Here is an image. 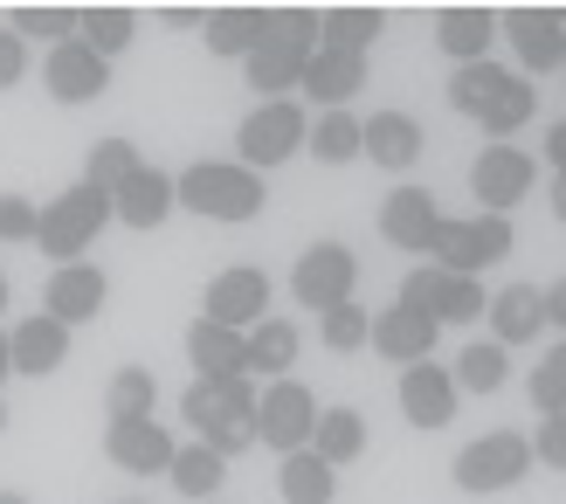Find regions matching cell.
I'll list each match as a JSON object with an SVG mask.
<instances>
[{
    "label": "cell",
    "mask_w": 566,
    "mask_h": 504,
    "mask_svg": "<svg viewBox=\"0 0 566 504\" xmlns=\"http://www.w3.org/2000/svg\"><path fill=\"white\" fill-rule=\"evenodd\" d=\"M449 111H463V118H476L491 132V146H512V132L532 125V111H539V91L518 76V70H504V63H463L457 76H449Z\"/></svg>",
    "instance_id": "6da1fadb"
},
{
    "label": "cell",
    "mask_w": 566,
    "mask_h": 504,
    "mask_svg": "<svg viewBox=\"0 0 566 504\" xmlns=\"http://www.w3.org/2000/svg\"><path fill=\"white\" fill-rule=\"evenodd\" d=\"M311 49H318V8H263V35H256V49L242 55L249 91H263V104L291 97Z\"/></svg>",
    "instance_id": "7a4b0ae2"
},
{
    "label": "cell",
    "mask_w": 566,
    "mask_h": 504,
    "mask_svg": "<svg viewBox=\"0 0 566 504\" xmlns=\"http://www.w3.org/2000/svg\"><path fill=\"white\" fill-rule=\"evenodd\" d=\"M256 395H263V387L249 380V374L221 380V387L214 380H193L187 395H180V414L193 422V435H201L221 463H235L249 442H256Z\"/></svg>",
    "instance_id": "3957f363"
},
{
    "label": "cell",
    "mask_w": 566,
    "mask_h": 504,
    "mask_svg": "<svg viewBox=\"0 0 566 504\" xmlns=\"http://www.w3.org/2000/svg\"><path fill=\"white\" fill-rule=\"evenodd\" d=\"M174 201L193 208V214H208V221H256L263 201H270V187H263V174H249V166H235V159H201V166H187V174L174 180Z\"/></svg>",
    "instance_id": "277c9868"
},
{
    "label": "cell",
    "mask_w": 566,
    "mask_h": 504,
    "mask_svg": "<svg viewBox=\"0 0 566 504\" xmlns=\"http://www.w3.org/2000/svg\"><path fill=\"white\" fill-rule=\"evenodd\" d=\"M104 214H111V201H104L97 187L76 180L70 193H55V201L35 214V242L55 256V270H63V263H83V249L104 235Z\"/></svg>",
    "instance_id": "5b68a950"
},
{
    "label": "cell",
    "mask_w": 566,
    "mask_h": 504,
    "mask_svg": "<svg viewBox=\"0 0 566 504\" xmlns=\"http://www.w3.org/2000/svg\"><path fill=\"white\" fill-rule=\"evenodd\" d=\"M436 270L449 276H476L491 270L497 256H512V214H470V221H436V242H429Z\"/></svg>",
    "instance_id": "8992f818"
},
{
    "label": "cell",
    "mask_w": 566,
    "mask_h": 504,
    "mask_svg": "<svg viewBox=\"0 0 566 504\" xmlns=\"http://www.w3.org/2000/svg\"><path fill=\"white\" fill-rule=\"evenodd\" d=\"M304 132H311L304 104H297V97H270V104H256V111L235 125V166H249V174L283 166V159L304 146Z\"/></svg>",
    "instance_id": "52a82bcc"
},
{
    "label": "cell",
    "mask_w": 566,
    "mask_h": 504,
    "mask_svg": "<svg viewBox=\"0 0 566 504\" xmlns=\"http://www.w3.org/2000/svg\"><path fill=\"white\" fill-rule=\"evenodd\" d=\"M311 429H318V395L304 380H270L256 395V442H270L276 463L311 450Z\"/></svg>",
    "instance_id": "ba28073f"
},
{
    "label": "cell",
    "mask_w": 566,
    "mask_h": 504,
    "mask_svg": "<svg viewBox=\"0 0 566 504\" xmlns=\"http://www.w3.org/2000/svg\"><path fill=\"white\" fill-rule=\"evenodd\" d=\"M449 470H457V484H463L470 497L512 491L525 470H532V435H518V429H491V435H476Z\"/></svg>",
    "instance_id": "9c48e42d"
},
{
    "label": "cell",
    "mask_w": 566,
    "mask_h": 504,
    "mask_svg": "<svg viewBox=\"0 0 566 504\" xmlns=\"http://www.w3.org/2000/svg\"><path fill=\"white\" fill-rule=\"evenodd\" d=\"M394 304H415V312H429L436 325H470V318H484L491 297H484V284H476V276H449V270H436V263H415Z\"/></svg>",
    "instance_id": "30bf717a"
},
{
    "label": "cell",
    "mask_w": 566,
    "mask_h": 504,
    "mask_svg": "<svg viewBox=\"0 0 566 504\" xmlns=\"http://www.w3.org/2000/svg\"><path fill=\"white\" fill-rule=\"evenodd\" d=\"M353 284H359V256L346 242H311L297 270H291V297L311 304V312H332V304H353Z\"/></svg>",
    "instance_id": "8fae6325"
},
{
    "label": "cell",
    "mask_w": 566,
    "mask_h": 504,
    "mask_svg": "<svg viewBox=\"0 0 566 504\" xmlns=\"http://www.w3.org/2000/svg\"><path fill=\"white\" fill-rule=\"evenodd\" d=\"M532 180H539V159H532L525 146H484L476 166H470V193H476L484 214H512L532 193Z\"/></svg>",
    "instance_id": "7c38bea8"
},
{
    "label": "cell",
    "mask_w": 566,
    "mask_h": 504,
    "mask_svg": "<svg viewBox=\"0 0 566 504\" xmlns=\"http://www.w3.org/2000/svg\"><path fill=\"white\" fill-rule=\"evenodd\" d=\"M497 28L512 35V49H518V76H525V83L566 70V21H559V8H518V14H504Z\"/></svg>",
    "instance_id": "4fadbf2b"
},
{
    "label": "cell",
    "mask_w": 566,
    "mask_h": 504,
    "mask_svg": "<svg viewBox=\"0 0 566 504\" xmlns=\"http://www.w3.org/2000/svg\"><path fill=\"white\" fill-rule=\"evenodd\" d=\"M208 325H229V332H249V325H263L270 318V276L256 263H235V270H221L214 284H208Z\"/></svg>",
    "instance_id": "5bb4252c"
},
{
    "label": "cell",
    "mask_w": 566,
    "mask_h": 504,
    "mask_svg": "<svg viewBox=\"0 0 566 504\" xmlns=\"http://www.w3.org/2000/svg\"><path fill=\"white\" fill-rule=\"evenodd\" d=\"M174 450L180 442L166 435L159 414H138V422H111L104 429V456L125 470V477H159V470H174Z\"/></svg>",
    "instance_id": "9a60e30c"
},
{
    "label": "cell",
    "mask_w": 566,
    "mask_h": 504,
    "mask_svg": "<svg viewBox=\"0 0 566 504\" xmlns=\"http://www.w3.org/2000/svg\"><path fill=\"white\" fill-rule=\"evenodd\" d=\"M42 83H49V97H55V104H91V97H104L111 63H104V55H91V49L70 35V42H55V49H49Z\"/></svg>",
    "instance_id": "2e32d148"
},
{
    "label": "cell",
    "mask_w": 566,
    "mask_h": 504,
    "mask_svg": "<svg viewBox=\"0 0 566 504\" xmlns=\"http://www.w3.org/2000/svg\"><path fill=\"white\" fill-rule=\"evenodd\" d=\"M436 318L415 312V304H387V312L374 318V332H366V346H374L380 359H401V367H421V359L436 353Z\"/></svg>",
    "instance_id": "e0dca14e"
},
{
    "label": "cell",
    "mask_w": 566,
    "mask_h": 504,
    "mask_svg": "<svg viewBox=\"0 0 566 504\" xmlns=\"http://www.w3.org/2000/svg\"><path fill=\"white\" fill-rule=\"evenodd\" d=\"M436 221H442V208H436L429 187H394L387 201H380V235H387L394 249H415V256H429Z\"/></svg>",
    "instance_id": "ac0fdd59"
},
{
    "label": "cell",
    "mask_w": 566,
    "mask_h": 504,
    "mask_svg": "<svg viewBox=\"0 0 566 504\" xmlns=\"http://www.w3.org/2000/svg\"><path fill=\"white\" fill-rule=\"evenodd\" d=\"M366 83V55H346V49H311L304 55V76L297 91L318 104V111H346V97Z\"/></svg>",
    "instance_id": "d6986e66"
},
{
    "label": "cell",
    "mask_w": 566,
    "mask_h": 504,
    "mask_svg": "<svg viewBox=\"0 0 566 504\" xmlns=\"http://www.w3.org/2000/svg\"><path fill=\"white\" fill-rule=\"evenodd\" d=\"M104 297H111V284H104V270L97 263H63L49 276V318L55 325H91L97 312H104Z\"/></svg>",
    "instance_id": "ffe728a7"
},
{
    "label": "cell",
    "mask_w": 566,
    "mask_h": 504,
    "mask_svg": "<svg viewBox=\"0 0 566 504\" xmlns=\"http://www.w3.org/2000/svg\"><path fill=\"white\" fill-rule=\"evenodd\" d=\"M401 414L415 429H449V422H457V380H449L436 359L408 367L401 374Z\"/></svg>",
    "instance_id": "44dd1931"
},
{
    "label": "cell",
    "mask_w": 566,
    "mask_h": 504,
    "mask_svg": "<svg viewBox=\"0 0 566 504\" xmlns=\"http://www.w3.org/2000/svg\"><path fill=\"white\" fill-rule=\"evenodd\" d=\"M174 208H180V201H174V174H159V166H138V174L111 193V214H118L125 229H138V235L159 229Z\"/></svg>",
    "instance_id": "7402d4cb"
},
{
    "label": "cell",
    "mask_w": 566,
    "mask_h": 504,
    "mask_svg": "<svg viewBox=\"0 0 566 504\" xmlns=\"http://www.w3.org/2000/svg\"><path fill=\"white\" fill-rule=\"evenodd\" d=\"M484 312H491V346H504V353L532 346L546 332V304H539V291H532V284H504Z\"/></svg>",
    "instance_id": "603a6c76"
},
{
    "label": "cell",
    "mask_w": 566,
    "mask_h": 504,
    "mask_svg": "<svg viewBox=\"0 0 566 504\" xmlns=\"http://www.w3.org/2000/svg\"><path fill=\"white\" fill-rule=\"evenodd\" d=\"M187 359H193V380H235L249 374V353H242V332L229 325H208V318H193L187 325Z\"/></svg>",
    "instance_id": "cb8c5ba5"
},
{
    "label": "cell",
    "mask_w": 566,
    "mask_h": 504,
    "mask_svg": "<svg viewBox=\"0 0 566 504\" xmlns=\"http://www.w3.org/2000/svg\"><path fill=\"white\" fill-rule=\"evenodd\" d=\"M359 153L380 159L387 174H408V166L421 159V125L408 118V111H380V118L359 125Z\"/></svg>",
    "instance_id": "d4e9b609"
},
{
    "label": "cell",
    "mask_w": 566,
    "mask_h": 504,
    "mask_svg": "<svg viewBox=\"0 0 566 504\" xmlns=\"http://www.w3.org/2000/svg\"><path fill=\"white\" fill-rule=\"evenodd\" d=\"M491 35H497V14L491 8H436V42L449 63H484L491 55Z\"/></svg>",
    "instance_id": "484cf974"
},
{
    "label": "cell",
    "mask_w": 566,
    "mask_h": 504,
    "mask_svg": "<svg viewBox=\"0 0 566 504\" xmlns=\"http://www.w3.org/2000/svg\"><path fill=\"white\" fill-rule=\"evenodd\" d=\"M242 353H249V380H291L297 367V325L291 318H263L242 332Z\"/></svg>",
    "instance_id": "4316f807"
},
{
    "label": "cell",
    "mask_w": 566,
    "mask_h": 504,
    "mask_svg": "<svg viewBox=\"0 0 566 504\" xmlns=\"http://www.w3.org/2000/svg\"><path fill=\"white\" fill-rule=\"evenodd\" d=\"M8 359H14V374H55L70 359V332L42 312V318H28V325L8 332Z\"/></svg>",
    "instance_id": "83f0119b"
},
{
    "label": "cell",
    "mask_w": 566,
    "mask_h": 504,
    "mask_svg": "<svg viewBox=\"0 0 566 504\" xmlns=\"http://www.w3.org/2000/svg\"><path fill=\"white\" fill-rule=\"evenodd\" d=\"M380 35H387V8H325V14H318V49L366 55Z\"/></svg>",
    "instance_id": "f1b7e54d"
},
{
    "label": "cell",
    "mask_w": 566,
    "mask_h": 504,
    "mask_svg": "<svg viewBox=\"0 0 566 504\" xmlns=\"http://www.w3.org/2000/svg\"><path fill=\"white\" fill-rule=\"evenodd\" d=\"M276 497H283V504H332V497H338V470L318 463L311 450H297V456L276 463Z\"/></svg>",
    "instance_id": "f546056e"
},
{
    "label": "cell",
    "mask_w": 566,
    "mask_h": 504,
    "mask_svg": "<svg viewBox=\"0 0 566 504\" xmlns=\"http://www.w3.org/2000/svg\"><path fill=\"white\" fill-rule=\"evenodd\" d=\"M366 450V414L359 408H318V429H311V456L318 463H353Z\"/></svg>",
    "instance_id": "4dcf8cb0"
},
{
    "label": "cell",
    "mask_w": 566,
    "mask_h": 504,
    "mask_svg": "<svg viewBox=\"0 0 566 504\" xmlns=\"http://www.w3.org/2000/svg\"><path fill=\"white\" fill-rule=\"evenodd\" d=\"M132 35H138V14L132 8H118V0H111V8H76V42L91 49V55H125L132 49Z\"/></svg>",
    "instance_id": "1f68e13d"
},
{
    "label": "cell",
    "mask_w": 566,
    "mask_h": 504,
    "mask_svg": "<svg viewBox=\"0 0 566 504\" xmlns=\"http://www.w3.org/2000/svg\"><path fill=\"white\" fill-rule=\"evenodd\" d=\"M174 491L180 497H193V504H214V491H221V477H229V463H221L208 442H187V450H174Z\"/></svg>",
    "instance_id": "d6a6232c"
},
{
    "label": "cell",
    "mask_w": 566,
    "mask_h": 504,
    "mask_svg": "<svg viewBox=\"0 0 566 504\" xmlns=\"http://www.w3.org/2000/svg\"><path fill=\"white\" fill-rule=\"evenodd\" d=\"M138 166H146V159H138V146H132V138H97V146H91V159H83V187H97L104 201H111V193H118V187L138 174Z\"/></svg>",
    "instance_id": "836d02e7"
},
{
    "label": "cell",
    "mask_w": 566,
    "mask_h": 504,
    "mask_svg": "<svg viewBox=\"0 0 566 504\" xmlns=\"http://www.w3.org/2000/svg\"><path fill=\"white\" fill-rule=\"evenodd\" d=\"M111 422H138V414H159V380L146 367H118L111 374V395H104Z\"/></svg>",
    "instance_id": "e575fe53"
},
{
    "label": "cell",
    "mask_w": 566,
    "mask_h": 504,
    "mask_svg": "<svg viewBox=\"0 0 566 504\" xmlns=\"http://www.w3.org/2000/svg\"><path fill=\"white\" fill-rule=\"evenodd\" d=\"M208 49L214 55H249L263 35V8H208Z\"/></svg>",
    "instance_id": "d590c367"
},
{
    "label": "cell",
    "mask_w": 566,
    "mask_h": 504,
    "mask_svg": "<svg viewBox=\"0 0 566 504\" xmlns=\"http://www.w3.org/2000/svg\"><path fill=\"white\" fill-rule=\"evenodd\" d=\"M304 146L318 153L325 166H346V159H359V118H353V111H318L311 132H304Z\"/></svg>",
    "instance_id": "8d00e7d4"
},
{
    "label": "cell",
    "mask_w": 566,
    "mask_h": 504,
    "mask_svg": "<svg viewBox=\"0 0 566 504\" xmlns=\"http://www.w3.org/2000/svg\"><path fill=\"white\" fill-rule=\"evenodd\" d=\"M449 380H457V395H463V387H470V395H497V387L512 380V359H504V346L476 339V346L457 359V374H449Z\"/></svg>",
    "instance_id": "74e56055"
},
{
    "label": "cell",
    "mask_w": 566,
    "mask_h": 504,
    "mask_svg": "<svg viewBox=\"0 0 566 504\" xmlns=\"http://www.w3.org/2000/svg\"><path fill=\"white\" fill-rule=\"evenodd\" d=\"M318 325H325V346L332 353H359L366 332H374V312H366V304H332Z\"/></svg>",
    "instance_id": "f35d334b"
},
{
    "label": "cell",
    "mask_w": 566,
    "mask_h": 504,
    "mask_svg": "<svg viewBox=\"0 0 566 504\" xmlns=\"http://www.w3.org/2000/svg\"><path fill=\"white\" fill-rule=\"evenodd\" d=\"M532 408H539V414H566V339L532 367Z\"/></svg>",
    "instance_id": "ab89813d"
},
{
    "label": "cell",
    "mask_w": 566,
    "mask_h": 504,
    "mask_svg": "<svg viewBox=\"0 0 566 504\" xmlns=\"http://www.w3.org/2000/svg\"><path fill=\"white\" fill-rule=\"evenodd\" d=\"M8 28H14V35H42V42L55 49V42L76 35V8H14Z\"/></svg>",
    "instance_id": "60d3db41"
},
{
    "label": "cell",
    "mask_w": 566,
    "mask_h": 504,
    "mask_svg": "<svg viewBox=\"0 0 566 504\" xmlns=\"http://www.w3.org/2000/svg\"><path fill=\"white\" fill-rule=\"evenodd\" d=\"M35 201L28 193H0V242H35Z\"/></svg>",
    "instance_id": "b9f144b4"
},
{
    "label": "cell",
    "mask_w": 566,
    "mask_h": 504,
    "mask_svg": "<svg viewBox=\"0 0 566 504\" xmlns=\"http://www.w3.org/2000/svg\"><path fill=\"white\" fill-rule=\"evenodd\" d=\"M532 463L566 470V414H539V435H532Z\"/></svg>",
    "instance_id": "7bdbcfd3"
},
{
    "label": "cell",
    "mask_w": 566,
    "mask_h": 504,
    "mask_svg": "<svg viewBox=\"0 0 566 504\" xmlns=\"http://www.w3.org/2000/svg\"><path fill=\"white\" fill-rule=\"evenodd\" d=\"M21 76H28V42L14 35V28H0V91H14Z\"/></svg>",
    "instance_id": "ee69618b"
},
{
    "label": "cell",
    "mask_w": 566,
    "mask_h": 504,
    "mask_svg": "<svg viewBox=\"0 0 566 504\" xmlns=\"http://www.w3.org/2000/svg\"><path fill=\"white\" fill-rule=\"evenodd\" d=\"M546 166H553V180H566V118L546 125Z\"/></svg>",
    "instance_id": "f6af8a7d"
},
{
    "label": "cell",
    "mask_w": 566,
    "mask_h": 504,
    "mask_svg": "<svg viewBox=\"0 0 566 504\" xmlns=\"http://www.w3.org/2000/svg\"><path fill=\"white\" fill-rule=\"evenodd\" d=\"M539 304H546V325H559V332H566V276L539 291Z\"/></svg>",
    "instance_id": "bcb514c9"
},
{
    "label": "cell",
    "mask_w": 566,
    "mask_h": 504,
    "mask_svg": "<svg viewBox=\"0 0 566 504\" xmlns=\"http://www.w3.org/2000/svg\"><path fill=\"white\" fill-rule=\"evenodd\" d=\"M159 21H174V28H187V21H208V8H166Z\"/></svg>",
    "instance_id": "7dc6e473"
},
{
    "label": "cell",
    "mask_w": 566,
    "mask_h": 504,
    "mask_svg": "<svg viewBox=\"0 0 566 504\" xmlns=\"http://www.w3.org/2000/svg\"><path fill=\"white\" fill-rule=\"evenodd\" d=\"M8 374H14V359H8V332H0V387H8Z\"/></svg>",
    "instance_id": "c3c4849f"
},
{
    "label": "cell",
    "mask_w": 566,
    "mask_h": 504,
    "mask_svg": "<svg viewBox=\"0 0 566 504\" xmlns=\"http://www.w3.org/2000/svg\"><path fill=\"white\" fill-rule=\"evenodd\" d=\"M553 214L566 221V180H553Z\"/></svg>",
    "instance_id": "681fc988"
},
{
    "label": "cell",
    "mask_w": 566,
    "mask_h": 504,
    "mask_svg": "<svg viewBox=\"0 0 566 504\" xmlns=\"http://www.w3.org/2000/svg\"><path fill=\"white\" fill-rule=\"evenodd\" d=\"M0 504H28V497H21V491H0Z\"/></svg>",
    "instance_id": "f907efd6"
},
{
    "label": "cell",
    "mask_w": 566,
    "mask_h": 504,
    "mask_svg": "<svg viewBox=\"0 0 566 504\" xmlns=\"http://www.w3.org/2000/svg\"><path fill=\"white\" fill-rule=\"evenodd\" d=\"M0 312H8V276H0Z\"/></svg>",
    "instance_id": "816d5d0a"
},
{
    "label": "cell",
    "mask_w": 566,
    "mask_h": 504,
    "mask_svg": "<svg viewBox=\"0 0 566 504\" xmlns=\"http://www.w3.org/2000/svg\"><path fill=\"white\" fill-rule=\"evenodd\" d=\"M0 429H8V401H0Z\"/></svg>",
    "instance_id": "f5cc1de1"
},
{
    "label": "cell",
    "mask_w": 566,
    "mask_h": 504,
    "mask_svg": "<svg viewBox=\"0 0 566 504\" xmlns=\"http://www.w3.org/2000/svg\"><path fill=\"white\" fill-rule=\"evenodd\" d=\"M118 504H132V497H118Z\"/></svg>",
    "instance_id": "db71d44e"
},
{
    "label": "cell",
    "mask_w": 566,
    "mask_h": 504,
    "mask_svg": "<svg viewBox=\"0 0 566 504\" xmlns=\"http://www.w3.org/2000/svg\"><path fill=\"white\" fill-rule=\"evenodd\" d=\"M559 21H566V14H559Z\"/></svg>",
    "instance_id": "11a10c76"
},
{
    "label": "cell",
    "mask_w": 566,
    "mask_h": 504,
    "mask_svg": "<svg viewBox=\"0 0 566 504\" xmlns=\"http://www.w3.org/2000/svg\"><path fill=\"white\" fill-rule=\"evenodd\" d=\"M559 76H566V70H559Z\"/></svg>",
    "instance_id": "9f6ffc18"
}]
</instances>
